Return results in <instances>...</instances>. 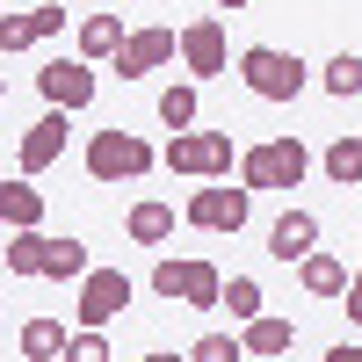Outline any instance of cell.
<instances>
[{
    "instance_id": "cell-1",
    "label": "cell",
    "mask_w": 362,
    "mask_h": 362,
    "mask_svg": "<svg viewBox=\"0 0 362 362\" xmlns=\"http://www.w3.org/2000/svg\"><path fill=\"white\" fill-rule=\"evenodd\" d=\"M239 80H247L254 102H297V95H305V80H312V66H305L297 51L254 44V51H239Z\"/></svg>"
},
{
    "instance_id": "cell-2",
    "label": "cell",
    "mask_w": 362,
    "mask_h": 362,
    "mask_svg": "<svg viewBox=\"0 0 362 362\" xmlns=\"http://www.w3.org/2000/svg\"><path fill=\"white\" fill-rule=\"evenodd\" d=\"M167 174H189V181H232L239 153H232V131H174L167 153H160Z\"/></svg>"
},
{
    "instance_id": "cell-3",
    "label": "cell",
    "mask_w": 362,
    "mask_h": 362,
    "mask_svg": "<svg viewBox=\"0 0 362 362\" xmlns=\"http://www.w3.org/2000/svg\"><path fill=\"white\" fill-rule=\"evenodd\" d=\"M312 174V153L297 138H268V145H247L239 153V189L261 196V189H297V181Z\"/></svg>"
},
{
    "instance_id": "cell-4",
    "label": "cell",
    "mask_w": 362,
    "mask_h": 362,
    "mask_svg": "<svg viewBox=\"0 0 362 362\" xmlns=\"http://www.w3.org/2000/svg\"><path fill=\"white\" fill-rule=\"evenodd\" d=\"M153 167H160V153L138 131H95V138H87V174H95V181H138Z\"/></svg>"
},
{
    "instance_id": "cell-5",
    "label": "cell",
    "mask_w": 362,
    "mask_h": 362,
    "mask_svg": "<svg viewBox=\"0 0 362 362\" xmlns=\"http://www.w3.org/2000/svg\"><path fill=\"white\" fill-rule=\"evenodd\" d=\"M174 58H181V73H189V80H218V73H232L225 22L203 15V22H189V29H174Z\"/></svg>"
},
{
    "instance_id": "cell-6",
    "label": "cell",
    "mask_w": 362,
    "mask_h": 362,
    "mask_svg": "<svg viewBox=\"0 0 362 362\" xmlns=\"http://www.w3.org/2000/svg\"><path fill=\"white\" fill-rule=\"evenodd\" d=\"M131 305V276L124 268H87L80 276V326L87 334H109V319H124Z\"/></svg>"
},
{
    "instance_id": "cell-7",
    "label": "cell",
    "mask_w": 362,
    "mask_h": 362,
    "mask_svg": "<svg viewBox=\"0 0 362 362\" xmlns=\"http://www.w3.org/2000/svg\"><path fill=\"white\" fill-rule=\"evenodd\" d=\"M37 95H44V109L73 116L95 102V66L87 58H51V66H37Z\"/></svg>"
},
{
    "instance_id": "cell-8",
    "label": "cell",
    "mask_w": 362,
    "mask_h": 362,
    "mask_svg": "<svg viewBox=\"0 0 362 362\" xmlns=\"http://www.w3.org/2000/svg\"><path fill=\"white\" fill-rule=\"evenodd\" d=\"M247 210H254L247 189H232V181H210V189L189 196V210H181V218H189L196 232H239V225H247Z\"/></svg>"
},
{
    "instance_id": "cell-9",
    "label": "cell",
    "mask_w": 362,
    "mask_h": 362,
    "mask_svg": "<svg viewBox=\"0 0 362 362\" xmlns=\"http://www.w3.org/2000/svg\"><path fill=\"white\" fill-rule=\"evenodd\" d=\"M66 138H73V116L44 109L37 124L22 131V145H15V160H22V181H37L44 167H58V160H66Z\"/></svg>"
},
{
    "instance_id": "cell-10",
    "label": "cell",
    "mask_w": 362,
    "mask_h": 362,
    "mask_svg": "<svg viewBox=\"0 0 362 362\" xmlns=\"http://www.w3.org/2000/svg\"><path fill=\"white\" fill-rule=\"evenodd\" d=\"M66 22H73V15L58 8V0H51V8H29V15H0V58H15V51H37V44H51L58 29H66Z\"/></svg>"
},
{
    "instance_id": "cell-11",
    "label": "cell",
    "mask_w": 362,
    "mask_h": 362,
    "mask_svg": "<svg viewBox=\"0 0 362 362\" xmlns=\"http://www.w3.org/2000/svg\"><path fill=\"white\" fill-rule=\"evenodd\" d=\"M174 58V29H131L124 44H116V80H145V73H160Z\"/></svg>"
},
{
    "instance_id": "cell-12",
    "label": "cell",
    "mask_w": 362,
    "mask_h": 362,
    "mask_svg": "<svg viewBox=\"0 0 362 362\" xmlns=\"http://www.w3.org/2000/svg\"><path fill=\"white\" fill-rule=\"evenodd\" d=\"M312 247H319V218H312V210H283V218L268 225V254H276L283 268H290V261H305Z\"/></svg>"
},
{
    "instance_id": "cell-13",
    "label": "cell",
    "mask_w": 362,
    "mask_h": 362,
    "mask_svg": "<svg viewBox=\"0 0 362 362\" xmlns=\"http://www.w3.org/2000/svg\"><path fill=\"white\" fill-rule=\"evenodd\" d=\"M0 225L8 232H44V189L37 181H0Z\"/></svg>"
},
{
    "instance_id": "cell-14",
    "label": "cell",
    "mask_w": 362,
    "mask_h": 362,
    "mask_svg": "<svg viewBox=\"0 0 362 362\" xmlns=\"http://www.w3.org/2000/svg\"><path fill=\"white\" fill-rule=\"evenodd\" d=\"M290 341H297V326L276 319V312H261V319L239 326V348H247V362H276V355H290Z\"/></svg>"
},
{
    "instance_id": "cell-15",
    "label": "cell",
    "mask_w": 362,
    "mask_h": 362,
    "mask_svg": "<svg viewBox=\"0 0 362 362\" xmlns=\"http://www.w3.org/2000/svg\"><path fill=\"white\" fill-rule=\"evenodd\" d=\"M218 261H181V276H174V305H189V312H218Z\"/></svg>"
},
{
    "instance_id": "cell-16",
    "label": "cell",
    "mask_w": 362,
    "mask_h": 362,
    "mask_svg": "<svg viewBox=\"0 0 362 362\" xmlns=\"http://www.w3.org/2000/svg\"><path fill=\"white\" fill-rule=\"evenodd\" d=\"M297 283H305V297H341V290H348V261L312 247L305 261H297Z\"/></svg>"
},
{
    "instance_id": "cell-17",
    "label": "cell",
    "mask_w": 362,
    "mask_h": 362,
    "mask_svg": "<svg viewBox=\"0 0 362 362\" xmlns=\"http://www.w3.org/2000/svg\"><path fill=\"white\" fill-rule=\"evenodd\" d=\"M319 167H326V181H334V189H355V181H362V138H355V131L334 138V145L319 153Z\"/></svg>"
},
{
    "instance_id": "cell-18",
    "label": "cell",
    "mask_w": 362,
    "mask_h": 362,
    "mask_svg": "<svg viewBox=\"0 0 362 362\" xmlns=\"http://www.w3.org/2000/svg\"><path fill=\"white\" fill-rule=\"evenodd\" d=\"M44 247H51V232H15L8 247H0V261H8V276H44Z\"/></svg>"
},
{
    "instance_id": "cell-19",
    "label": "cell",
    "mask_w": 362,
    "mask_h": 362,
    "mask_svg": "<svg viewBox=\"0 0 362 362\" xmlns=\"http://www.w3.org/2000/svg\"><path fill=\"white\" fill-rule=\"evenodd\" d=\"M124 37H131V29L116 22V15H87V22H80V58H87V66H95V58H116Z\"/></svg>"
},
{
    "instance_id": "cell-20",
    "label": "cell",
    "mask_w": 362,
    "mask_h": 362,
    "mask_svg": "<svg viewBox=\"0 0 362 362\" xmlns=\"http://www.w3.org/2000/svg\"><path fill=\"white\" fill-rule=\"evenodd\" d=\"M124 232L138 239V247H160V239H174V210H167V203H131Z\"/></svg>"
},
{
    "instance_id": "cell-21",
    "label": "cell",
    "mask_w": 362,
    "mask_h": 362,
    "mask_svg": "<svg viewBox=\"0 0 362 362\" xmlns=\"http://www.w3.org/2000/svg\"><path fill=\"white\" fill-rule=\"evenodd\" d=\"M44 276L51 283H80L87 276V239H51L44 247Z\"/></svg>"
},
{
    "instance_id": "cell-22",
    "label": "cell",
    "mask_w": 362,
    "mask_h": 362,
    "mask_svg": "<svg viewBox=\"0 0 362 362\" xmlns=\"http://www.w3.org/2000/svg\"><path fill=\"white\" fill-rule=\"evenodd\" d=\"M58 348H66V326L58 319H29L22 326V362H58Z\"/></svg>"
},
{
    "instance_id": "cell-23",
    "label": "cell",
    "mask_w": 362,
    "mask_h": 362,
    "mask_svg": "<svg viewBox=\"0 0 362 362\" xmlns=\"http://www.w3.org/2000/svg\"><path fill=\"white\" fill-rule=\"evenodd\" d=\"M218 305H232V319L247 326V319H261V312H268V297H261V283H254V276H232V283L218 290Z\"/></svg>"
},
{
    "instance_id": "cell-24",
    "label": "cell",
    "mask_w": 362,
    "mask_h": 362,
    "mask_svg": "<svg viewBox=\"0 0 362 362\" xmlns=\"http://www.w3.org/2000/svg\"><path fill=\"white\" fill-rule=\"evenodd\" d=\"M160 124L167 131H196V80H181V87L160 95Z\"/></svg>"
},
{
    "instance_id": "cell-25",
    "label": "cell",
    "mask_w": 362,
    "mask_h": 362,
    "mask_svg": "<svg viewBox=\"0 0 362 362\" xmlns=\"http://www.w3.org/2000/svg\"><path fill=\"white\" fill-rule=\"evenodd\" d=\"M326 95H362V58L355 51H334V58H326Z\"/></svg>"
},
{
    "instance_id": "cell-26",
    "label": "cell",
    "mask_w": 362,
    "mask_h": 362,
    "mask_svg": "<svg viewBox=\"0 0 362 362\" xmlns=\"http://www.w3.org/2000/svg\"><path fill=\"white\" fill-rule=\"evenodd\" d=\"M58 362H116V355H109V334H87V326H80V334H66Z\"/></svg>"
},
{
    "instance_id": "cell-27",
    "label": "cell",
    "mask_w": 362,
    "mask_h": 362,
    "mask_svg": "<svg viewBox=\"0 0 362 362\" xmlns=\"http://www.w3.org/2000/svg\"><path fill=\"white\" fill-rule=\"evenodd\" d=\"M189 362H247V348H239V334H203L189 348Z\"/></svg>"
},
{
    "instance_id": "cell-28",
    "label": "cell",
    "mask_w": 362,
    "mask_h": 362,
    "mask_svg": "<svg viewBox=\"0 0 362 362\" xmlns=\"http://www.w3.org/2000/svg\"><path fill=\"white\" fill-rule=\"evenodd\" d=\"M341 305H348V319H355V326H362V261H355V268H348V290H341Z\"/></svg>"
},
{
    "instance_id": "cell-29",
    "label": "cell",
    "mask_w": 362,
    "mask_h": 362,
    "mask_svg": "<svg viewBox=\"0 0 362 362\" xmlns=\"http://www.w3.org/2000/svg\"><path fill=\"white\" fill-rule=\"evenodd\" d=\"M326 362H362V341H334V348H326Z\"/></svg>"
},
{
    "instance_id": "cell-30",
    "label": "cell",
    "mask_w": 362,
    "mask_h": 362,
    "mask_svg": "<svg viewBox=\"0 0 362 362\" xmlns=\"http://www.w3.org/2000/svg\"><path fill=\"white\" fill-rule=\"evenodd\" d=\"M218 8H225V15H239V8H254V0H218Z\"/></svg>"
},
{
    "instance_id": "cell-31",
    "label": "cell",
    "mask_w": 362,
    "mask_h": 362,
    "mask_svg": "<svg viewBox=\"0 0 362 362\" xmlns=\"http://www.w3.org/2000/svg\"><path fill=\"white\" fill-rule=\"evenodd\" d=\"M138 362H189V355H138Z\"/></svg>"
},
{
    "instance_id": "cell-32",
    "label": "cell",
    "mask_w": 362,
    "mask_h": 362,
    "mask_svg": "<svg viewBox=\"0 0 362 362\" xmlns=\"http://www.w3.org/2000/svg\"><path fill=\"white\" fill-rule=\"evenodd\" d=\"M0 102H8V80H0Z\"/></svg>"
},
{
    "instance_id": "cell-33",
    "label": "cell",
    "mask_w": 362,
    "mask_h": 362,
    "mask_svg": "<svg viewBox=\"0 0 362 362\" xmlns=\"http://www.w3.org/2000/svg\"><path fill=\"white\" fill-rule=\"evenodd\" d=\"M355 138H362V131H355Z\"/></svg>"
}]
</instances>
